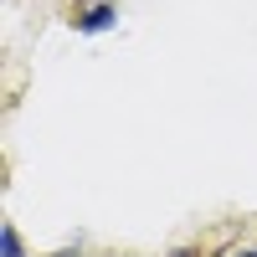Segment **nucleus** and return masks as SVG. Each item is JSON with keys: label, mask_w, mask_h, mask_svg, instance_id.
Returning a JSON list of instances; mask_svg holds the SVG:
<instances>
[{"label": "nucleus", "mask_w": 257, "mask_h": 257, "mask_svg": "<svg viewBox=\"0 0 257 257\" xmlns=\"http://www.w3.org/2000/svg\"><path fill=\"white\" fill-rule=\"evenodd\" d=\"M231 257H257V247H237V252H231Z\"/></svg>", "instance_id": "nucleus-4"}, {"label": "nucleus", "mask_w": 257, "mask_h": 257, "mask_svg": "<svg viewBox=\"0 0 257 257\" xmlns=\"http://www.w3.org/2000/svg\"><path fill=\"white\" fill-rule=\"evenodd\" d=\"M72 26H77V36H98V31H113V26H118V6H113V0H103V6H88V11H82V16L72 21Z\"/></svg>", "instance_id": "nucleus-1"}, {"label": "nucleus", "mask_w": 257, "mask_h": 257, "mask_svg": "<svg viewBox=\"0 0 257 257\" xmlns=\"http://www.w3.org/2000/svg\"><path fill=\"white\" fill-rule=\"evenodd\" d=\"M170 257H201L196 247H175V252H170Z\"/></svg>", "instance_id": "nucleus-3"}, {"label": "nucleus", "mask_w": 257, "mask_h": 257, "mask_svg": "<svg viewBox=\"0 0 257 257\" xmlns=\"http://www.w3.org/2000/svg\"><path fill=\"white\" fill-rule=\"evenodd\" d=\"M0 257H26V247H21V231L6 221L0 226Z\"/></svg>", "instance_id": "nucleus-2"}, {"label": "nucleus", "mask_w": 257, "mask_h": 257, "mask_svg": "<svg viewBox=\"0 0 257 257\" xmlns=\"http://www.w3.org/2000/svg\"><path fill=\"white\" fill-rule=\"evenodd\" d=\"M82 6H103V0H82Z\"/></svg>", "instance_id": "nucleus-5"}]
</instances>
